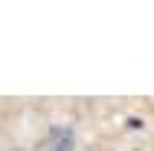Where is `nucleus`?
Here are the masks:
<instances>
[{
  "label": "nucleus",
  "instance_id": "obj_1",
  "mask_svg": "<svg viewBox=\"0 0 154 151\" xmlns=\"http://www.w3.org/2000/svg\"><path fill=\"white\" fill-rule=\"evenodd\" d=\"M46 151H79V131L72 125H49L46 131Z\"/></svg>",
  "mask_w": 154,
  "mask_h": 151
},
{
  "label": "nucleus",
  "instance_id": "obj_2",
  "mask_svg": "<svg viewBox=\"0 0 154 151\" xmlns=\"http://www.w3.org/2000/svg\"><path fill=\"white\" fill-rule=\"evenodd\" d=\"M131 151H144V148H131Z\"/></svg>",
  "mask_w": 154,
  "mask_h": 151
},
{
  "label": "nucleus",
  "instance_id": "obj_3",
  "mask_svg": "<svg viewBox=\"0 0 154 151\" xmlns=\"http://www.w3.org/2000/svg\"><path fill=\"white\" fill-rule=\"evenodd\" d=\"M13 151H23V148H13Z\"/></svg>",
  "mask_w": 154,
  "mask_h": 151
}]
</instances>
